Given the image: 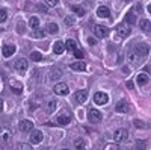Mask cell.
I'll list each match as a JSON object with an SVG mask.
<instances>
[{
	"mask_svg": "<svg viewBox=\"0 0 151 150\" xmlns=\"http://www.w3.org/2000/svg\"><path fill=\"white\" fill-rule=\"evenodd\" d=\"M113 140H115L116 143H124L129 140V130L127 129H118L115 130V133H113Z\"/></svg>",
	"mask_w": 151,
	"mask_h": 150,
	"instance_id": "6da1fadb",
	"label": "cell"
},
{
	"mask_svg": "<svg viewBox=\"0 0 151 150\" xmlns=\"http://www.w3.org/2000/svg\"><path fill=\"white\" fill-rule=\"evenodd\" d=\"M94 35L97 36V38H106V36L109 35V29L106 26H101V24H97V26L94 28Z\"/></svg>",
	"mask_w": 151,
	"mask_h": 150,
	"instance_id": "7a4b0ae2",
	"label": "cell"
},
{
	"mask_svg": "<svg viewBox=\"0 0 151 150\" xmlns=\"http://www.w3.org/2000/svg\"><path fill=\"white\" fill-rule=\"evenodd\" d=\"M94 102L97 105H106L109 102V96L106 93H101V91H98L94 94Z\"/></svg>",
	"mask_w": 151,
	"mask_h": 150,
	"instance_id": "3957f363",
	"label": "cell"
},
{
	"mask_svg": "<svg viewBox=\"0 0 151 150\" xmlns=\"http://www.w3.org/2000/svg\"><path fill=\"white\" fill-rule=\"evenodd\" d=\"M15 70L17 71H20L21 74H24L27 71V67H29V62H27V59H18L17 62H15Z\"/></svg>",
	"mask_w": 151,
	"mask_h": 150,
	"instance_id": "277c9868",
	"label": "cell"
},
{
	"mask_svg": "<svg viewBox=\"0 0 151 150\" xmlns=\"http://www.w3.org/2000/svg\"><path fill=\"white\" fill-rule=\"evenodd\" d=\"M55 93L58 96H67L70 93V88H68L67 83H56L55 85Z\"/></svg>",
	"mask_w": 151,
	"mask_h": 150,
	"instance_id": "5b68a950",
	"label": "cell"
},
{
	"mask_svg": "<svg viewBox=\"0 0 151 150\" xmlns=\"http://www.w3.org/2000/svg\"><path fill=\"white\" fill-rule=\"evenodd\" d=\"M141 56L139 55H137L136 52H134V50H130V52L127 53V61L130 62V64L132 65H137V64H139V62H141Z\"/></svg>",
	"mask_w": 151,
	"mask_h": 150,
	"instance_id": "8992f818",
	"label": "cell"
},
{
	"mask_svg": "<svg viewBox=\"0 0 151 150\" xmlns=\"http://www.w3.org/2000/svg\"><path fill=\"white\" fill-rule=\"evenodd\" d=\"M88 118H89V121H92V123H98L100 120H101V112H100L98 109H89Z\"/></svg>",
	"mask_w": 151,
	"mask_h": 150,
	"instance_id": "52a82bcc",
	"label": "cell"
},
{
	"mask_svg": "<svg viewBox=\"0 0 151 150\" xmlns=\"http://www.w3.org/2000/svg\"><path fill=\"white\" fill-rule=\"evenodd\" d=\"M18 129H20L21 132H30V130L33 129V123H32L30 120H21V121L18 123Z\"/></svg>",
	"mask_w": 151,
	"mask_h": 150,
	"instance_id": "ba28073f",
	"label": "cell"
},
{
	"mask_svg": "<svg viewBox=\"0 0 151 150\" xmlns=\"http://www.w3.org/2000/svg\"><path fill=\"white\" fill-rule=\"evenodd\" d=\"M9 86H11V90L14 91L15 94H21L23 93V83L15 80V79H11L9 80Z\"/></svg>",
	"mask_w": 151,
	"mask_h": 150,
	"instance_id": "9c48e42d",
	"label": "cell"
},
{
	"mask_svg": "<svg viewBox=\"0 0 151 150\" xmlns=\"http://www.w3.org/2000/svg\"><path fill=\"white\" fill-rule=\"evenodd\" d=\"M134 52L139 55L141 58H144V56H147L148 55V52H150V47H148V44H139V46H136L134 49Z\"/></svg>",
	"mask_w": 151,
	"mask_h": 150,
	"instance_id": "30bf717a",
	"label": "cell"
},
{
	"mask_svg": "<svg viewBox=\"0 0 151 150\" xmlns=\"http://www.w3.org/2000/svg\"><path fill=\"white\" fill-rule=\"evenodd\" d=\"M115 111H116V112H121V114H125V112H129V111H130V105L125 102V100H121V102L116 103Z\"/></svg>",
	"mask_w": 151,
	"mask_h": 150,
	"instance_id": "8fae6325",
	"label": "cell"
},
{
	"mask_svg": "<svg viewBox=\"0 0 151 150\" xmlns=\"http://www.w3.org/2000/svg\"><path fill=\"white\" fill-rule=\"evenodd\" d=\"M42 141V132L41 130H32L30 132V143L32 144H40Z\"/></svg>",
	"mask_w": 151,
	"mask_h": 150,
	"instance_id": "7c38bea8",
	"label": "cell"
},
{
	"mask_svg": "<svg viewBox=\"0 0 151 150\" xmlns=\"http://www.w3.org/2000/svg\"><path fill=\"white\" fill-rule=\"evenodd\" d=\"M130 28L127 26V24H118V26H116V33L119 35V36H122V38H124V36H129L130 35Z\"/></svg>",
	"mask_w": 151,
	"mask_h": 150,
	"instance_id": "4fadbf2b",
	"label": "cell"
},
{
	"mask_svg": "<svg viewBox=\"0 0 151 150\" xmlns=\"http://www.w3.org/2000/svg\"><path fill=\"white\" fill-rule=\"evenodd\" d=\"M86 100H88V91L86 90H80V91H77V93H76V102H77V103H85L86 102Z\"/></svg>",
	"mask_w": 151,
	"mask_h": 150,
	"instance_id": "5bb4252c",
	"label": "cell"
},
{
	"mask_svg": "<svg viewBox=\"0 0 151 150\" xmlns=\"http://www.w3.org/2000/svg\"><path fill=\"white\" fill-rule=\"evenodd\" d=\"M97 15H98V17H101V18H107V17L110 15V11H109L107 6H98V9H97Z\"/></svg>",
	"mask_w": 151,
	"mask_h": 150,
	"instance_id": "9a60e30c",
	"label": "cell"
},
{
	"mask_svg": "<svg viewBox=\"0 0 151 150\" xmlns=\"http://www.w3.org/2000/svg\"><path fill=\"white\" fill-rule=\"evenodd\" d=\"M53 52H55L56 55H62V53L65 52V44L62 43V41H56L55 46H53Z\"/></svg>",
	"mask_w": 151,
	"mask_h": 150,
	"instance_id": "2e32d148",
	"label": "cell"
},
{
	"mask_svg": "<svg viewBox=\"0 0 151 150\" xmlns=\"http://www.w3.org/2000/svg\"><path fill=\"white\" fill-rule=\"evenodd\" d=\"M2 52H3V56H5V58H9V56H12V55L15 53V46H12V44L5 46Z\"/></svg>",
	"mask_w": 151,
	"mask_h": 150,
	"instance_id": "e0dca14e",
	"label": "cell"
},
{
	"mask_svg": "<svg viewBox=\"0 0 151 150\" xmlns=\"http://www.w3.org/2000/svg\"><path fill=\"white\" fill-rule=\"evenodd\" d=\"M74 71H85L86 70V65H85V62L82 61H77V62H73V64L70 65Z\"/></svg>",
	"mask_w": 151,
	"mask_h": 150,
	"instance_id": "ac0fdd59",
	"label": "cell"
},
{
	"mask_svg": "<svg viewBox=\"0 0 151 150\" xmlns=\"http://www.w3.org/2000/svg\"><path fill=\"white\" fill-rule=\"evenodd\" d=\"M56 106H58V102H56V100H50V102H47V105H45L47 114H53V112L56 111Z\"/></svg>",
	"mask_w": 151,
	"mask_h": 150,
	"instance_id": "d6986e66",
	"label": "cell"
},
{
	"mask_svg": "<svg viewBox=\"0 0 151 150\" xmlns=\"http://www.w3.org/2000/svg\"><path fill=\"white\" fill-rule=\"evenodd\" d=\"M56 120H58V124H60V126H67V124L71 121V115H65V114H62V115H59Z\"/></svg>",
	"mask_w": 151,
	"mask_h": 150,
	"instance_id": "ffe728a7",
	"label": "cell"
},
{
	"mask_svg": "<svg viewBox=\"0 0 151 150\" xmlns=\"http://www.w3.org/2000/svg\"><path fill=\"white\" fill-rule=\"evenodd\" d=\"M60 76H62V71L59 68H53L52 71H50V74H48L50 80H58V79H60Z\"/></svg>",
	"mask_w": 151,
	"mask_h": 150,
	"instance_id": "44dd1931",
	"label": "cell"
},
{
	"mask_svg": "<svg viewBox=\"0 0 151 150\" xmlns=\"http://www.w3.org/2000/svg\"><path fill=\"white\" fill-rule=\"evenodd\" d=\"M32 36H33V38H36V40H41V38H44V36H45V30H44V29H40V28H36V29H33Z\"/></svg>",
	"mask_w": 151,
	"mask_h": 150,
	"instance_id": "7402d4cb",
	"label": "cell"
},
{
	"mask_svg": "<svg viewBox=\"0 0 151 150\" xmlns=\"http://www.w3.org/2000/svg\"><path fill=\"white\" fill-rule=\"evenodd\" d=\"M136 82L139 83V85H145V83H148V74H147V73H141V74H137Z\"/></svg>",
	"mask_w": 151,
	"mask_h": 150,
	"instance_id": "603a6c76",
	"label": "cell"
},
{
	"mask_svg": "<svg viewBox=\"0 0 151 150\" xmlns=\"http://www.w3.org/2000/svg\"><path fill=\"white\" fill-rule=\"evenodd\" d=\"M139 26H141V29L142 30H145V32H148V30H151V23H150V20H142L141 23H139Z\"/></svg>",
	"mask_w": 151,
	"mask_h": 150,
	"instance_id": "cb8c5ba5",
	"label": "cell"
},
{
	"mask_svg": "<svg viewBox=\"0 0 151 150\" xmlns=\"http://www.w3.org/2000/svg\"><path fill=\"white\" fill-rule=\"evenodd\" d=\"M64 44H65V49L70 50V52H73L74 49H77V44H76L74 40H67V43H64Z\"/></svg>",
	"mask_w": 151,
	"mask_h": 150,
	"instance_id": "d4e9b609",
	"label": "cell"
},
{
	"mask_svg": "<svg viewBox=\"0 0 151 150\" xmlns=\"http://www.w3.org/2000/svg\"><path fill=\"white\" fill-rule=\"evenodd\" d=\"M9 138H11V135H9V132H8V130H5V129L0 130V141L8 143V141H9Z\"/></svg>",
	"mask_w": 151,
	"mask_h": 150,
	"instance_id": "484cf974",
	"label": "cell"
},
{
	"mask_svg": "<svg viewBox=\"0 0 151 150\" xmlns=\"http://www.w3.org/2000/svg\"><path fill=\"white\" fill-rule=\"evenodd\" d=\"M29 26H30L32 29L40 28V18H38V17H30V20H29Z\"/></svg>",
	"mask_w": 151,
	"mask_h": 150,
	"instance_id": "4316f807",
	"label": "cell"
},
{
	"mask_svg": "<svg viewBox=\"0 0 151 150\" xmlns=\"http://www.w3.org/2000/svg\"><path fill=\"white\" fill-rule=\"evenodd\" d=\"M71 9L74 11V14H76V15H79V17H83V15H85V9H83L82 6H77V5H74V6H73Z\"/></svg>",
	"mask_w": 151,
	"mask_h": 150,
	"instance_id": "83f0119b",
	"label": "cell"
},
{
	"mask_svg": "<svg viewBox=\"0 0 151 150\" xmlns=\"http://www.w3.org/2000/svg\"><path fill=\"white\" fill-rule=\"evenodd\" d=\"M47 30L50 32V33H58L59 32V26H58V24L56 23H48V28H47Z\"/></svg>",
	"mask_w": 151,
	"mask_h": 150,
	"instance_id": "f1b7e54d",
	"label": "cell"
},
{
	"mask_svg": "<svg viewBox=\"0 0 151 150\" xmlns=\"http://www.w3.org/2000/svg\"><path fill=\"white\" fill-rule=\"evenodd\" d=\"M85 146H86V143H85L83 138H76L74 140V147L76 149H85Z\"/></svg>",
	"mask_w": 151,
	"mask_h": 150,
	"instance_id": "f546056e",
	"label": "cell"
},
{
	"mask_svg": "<svg viewBox=\"0 0 151 150\" xmlns=\"http://www.w3.org/2000/svg\"><path fill=\"white\" fill-rule=\"evenodd\" d=\"M125 23H129V24H136V17L133 12H129L127 15H125Z\"/></svg>",
	"mask_w": 151,
	"mask_h": 150,
	"instance_id": "4dcf8cb0",
	"label": "cell"
},
{
	"mask_svg": "<svg viewBox=\"0 0 151 150\" xmlns=\"http://www.w3.org/2000/svg\"><path fill=\"white\" fill-rule=\"evenodd\" d=\"M30 59L35 61V62H40V61H42V55L40 52H32L30 53Z\"/></svg>",
	"mask_w": 151,
	"mask_h": 150,
	"instance_id": "1f68e13d",
	"label": "cell"
},
{
	"mask_svg": "<svg viewBox=\"0 0 151 150\" xmlns=\"http://www.w3.org/2000/svg\"><path fill=\"white\" fill-rule=\"evenodd\" d=\"M6 18H8V12H6V9H0V23L6 21Z\"/></svg>",
	"mask_w": 151,
	"mask_h": 150,
	"instance_id": "d6a6232c",
	"label": "cell"
},
{
	"mask_svg": "<svg viewBox=\"0 0 151 150\" xmlns=\"http://www.w3.org/2000/svg\"><path fill=\"white\" fill-rule=\"evenodd\" d=\"M64 21H65V26H73V24H74V17H71V15H67Z\"/></svg>",
	"mask_w": 151,
	"mask_h": 150,
	"instance_id": "836d02e7",
	"label": "cell"
},
{
	"mask_svg": "<svg viewBox=\"0 0 151 150\" xmlns=\"http://www.w3.org/2000/svg\"><path fill=\"white\" fill-rule=\"evenodd\" d=\"M73 52H74V56L77 58V59H83V52H82V50H77V49H74Z\"/></svg>",
	"mask_w": 151,
	"mask_h": 150,
	"instance_id": "e575fe53",
	"label": "cell"
},
{
	"mask_svg": "<svg viewBox=\"0 0 151 150\" xmlns=\"http://www.w3.org/2000/svg\"><path fill=\"white\" fill-rule=\"evenodd\" d=\"M45 3H47L48 6H56V5L59 3V0H45Z\"/></svg>",
	"mask_w": 151,
	"mask_h": 150,
	"instance_id": "d590c367",
	"label": "cell"
},
{
	"mask_svg": "<svg viewBox=\"0 0 151 150\" xmlns=\"http://www.w3.org/2000/svg\"><path fill=\"white\" fill-rule=\"evenodd\" d=\"M88 44H89V46H95L97 44V40L95 38H88Z\"/></svg>",
	"mask_w": 151,
	"mask_h": 150,
	"instance_id": "8d00e7d4",
	"label": "cell"
},
{
	"mask_svg": "<svg viewBox=\"0 0 151 150\" xmlns=\"http://www.w3.org/2000/svg\"><path fill=\"white\" fill-rule=\"evenodd\" d=\"M134 126H136V128H144V123H141V121L136 120V121H134Z\"/></svg>",
	"mask_w": 151,
	"mask_h": 150,
	"instance_id": "74e56055",
	"label": "cell"
},
{
	"mask_svg": "<svg viewBox=\"0 0 151 150\" xmlns=\"http://www.w3.org/2000/svg\"><path fill=\"white\" fill-rule=\"evenodd\" d=\"M127 88H129V90H133V88H134V85H133V82H132V80H129V82H127Z\"/></svg>",
	"mask_w": 151,
	"mask_h": 150,
	"instance_id": "f35d334b",
	"label": "cell"
},
{
	"mask_svg": "<svg viewBox=\"0 0 151 150\" xmlns=\"http://www.w3.org/2000/svg\"><path fill=\"white\" fill-rule=\"evenodd\" d=\"M38 9H40L41 12H47V8H45V6H42V5H38Z\"/></svg>",
	"mask_w": 151,
	"mask_h": 150,
	"instance_id": "ab89813d",
	"label": "cell"
},
{
	"mask_svg": "<svg viewBox=\"0 0 151 150\" xmlns=\"http://www.w3.org/2000/svg\"><path fill=\"white\" fill-rule=\"evenodd\" d=\"M122 73H124V74H129V73H130V68H129V67H122Z\"/></svg>",
	"mask_w": 151,
	"mask_h": 150,
	"instance_id": "60d3db41",
	"label": "cell"
},
{
	"mask_svg": "<svg viewBox=\"0 0 151 150\" xmlns=\"http://www.w3.org/2000/svg\"><path fill=\"white\" fill-rule=\"evenodd\" d=\"M2 111H3V100L0 99V112H2Z\"/></svg>",
	"mask_w": 151,
	"mask_h": 150,
	"instance_id": "b9f144b4",
	"label": "cell"
},
{
	"mask_svg": "<svg viewBox=\"0 0 151 150\" xmlns=\"http://www.w3.org/2000/svg\"><path fill=\"white\" fill-rule=\"evenodd\" d=\"M124 2H130V0H124Z\"/></svg>",
	"mask_w": 151,
	"mask_h": 150,
	"instance_id": "7bdbcfd3",
	"label": "cell"
}]
</instances>
